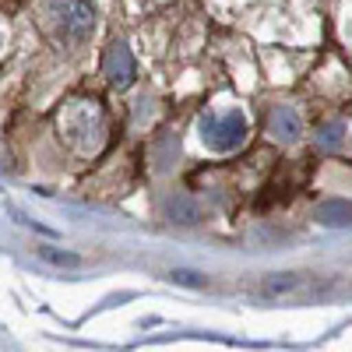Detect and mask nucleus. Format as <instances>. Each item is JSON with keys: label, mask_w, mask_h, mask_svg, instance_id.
Instances as JSON below:
<instances>
[{"label": "nucleus", "mask_w": 352, "mask_h": 352, "mask_svg": "<svg viewBox=\"0 0 352 352\" xmlns=\"http://www.w3.org/2000/svg\"><path fill=\"white\" fill-rule=\"evenodd\" d=\"M300 285H303L300 275H275L272 282L261 285V292H268V296H282V292H296Z\"/></svg>", "instance_id": "4"}, {"label": "nucleus", "mask_w": 352, "mask_h": 352, "mask_svg": "<svg viewBox=\"0 0 352 352\" xmlns=\"http://www.w3.org/2000/svg\"><path fill=\"white\" fill-rule=\"evenodd\" d=\"M50 18L64 39H85L96 25V8L88 0H50Z\"/></svg>", "instance_id": "1"}, {"label": "nucleus", "mask_w": 352, "mask_h": 352, "mask_svg": "<svg viewBox=\"0 0 352 352\" xmlns=\"http://www.w3.org/2000/svg\"><path fill=\"white\" fill-rule=\"evenodd\" d=\"M201 134L208 138V144H215V148H232V144H240L243 141V124L240 120H208V124H201Z\"/></svg>", "instance_id": "2"}, {"label": "nucleus", "mask_w": 352, "mask_h": 352, "mask_svg": "<svg viewBox=\"0 0 352 352\" xmlns=\"http://www.w3.org/2000/svg\"><path fill=\"white\" fill-rule=\"evenodd\" d=\"M173 282H180V285H204V278H197L194 272H173Z\"/></svg>", "instance_id": "6"}, {"label": "nucleus", "mask_w": 352, "mask_h": 352, "mask_svg": "<svg viewBox=\"0 0 352 352\" xmlns=\"http://www.w3.org/2000/svg\"><path fill=\"white\" fill-rule=\"evenodd\" d=\"M106 71H109V81L113 85H127L134 78V60H131V53L124 46H113L109 53V60H106Z\"/></svg>", "instance_id": "3"}, {"label": "nucleus", "mask_w": 352, "mask_h": 352, "mask_svg": "<svg viewBox=\"0 0 352 352\" xmlns=\"http://www.w3.org/2000/svg\"><path fill=\"white\" fill-rule=\"evenodd\" d=\"M39 254H43L46 261H56V264H71V268H74V264H81V257H78V254H67V250H64V254H60V250H39Z\"/></svg>", "instance_id": "5"}]
</instances>
